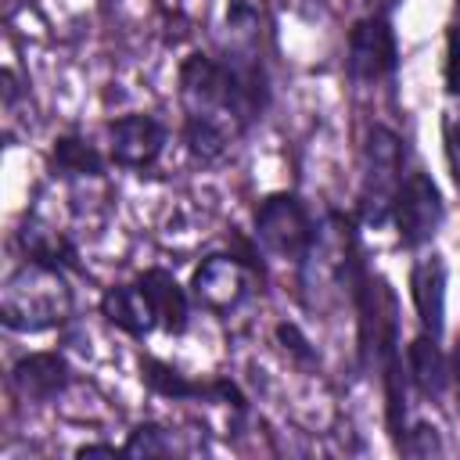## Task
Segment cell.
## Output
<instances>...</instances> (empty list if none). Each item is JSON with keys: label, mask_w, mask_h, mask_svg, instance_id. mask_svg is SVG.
I'll list each match as a JSON object with an SVG mask.
<instances>
[{"label": "cell", "mask_w": 460, "mask_h": 460, "mask_svg": "<svg viewBox=\"0 0 460 460\" xmlns=\"http://www.w3.org/2000/svg\"><path fill=\"white\" fill-rule=\"evenodd\" d=\"M180 104H183V144L198 162H219L230 144L262 111L248 101L244 86L223 58L187 54L180 65Z\"/></svg>", "instance_id": "obj_1"}, {"label": "cell", "mask_w": 460, "mask_h": 460, "mask_svg": "<svg viewBox=\"0 0 460 460\" xmlns=\"http://www.w3.org/2000/svg\"><path fill=\"white\" fill-rule=\"evenodd\" d=\"M356 327H359V367L381 374L385 399H388V431L392 438L406 428V374H402V349H399V298L381 273L363 270L356 291Z\"/></svg>", "instance_id": "obj_2"}, {"label": "cell", "mask_w": 460, "mask_h": 460, "mask_svg": "<svg viewBox=\"0 0 460 460\" xmlns=\"http://www.w3.org/2000/svg\"><path fill=\"white\" fill-rule=\"evenodd\" d=\"M72 288L61 270L40 266V262H22L18 270L7 273L4 291H0V320L7 331L18 334H40L72 316Z\"/></svg>", "instance_id": "obj_3"}, {"label": "cell", "mask_w": 460, "mask_h": 460, "mask_svg": "<svg viewBox=\"0 0 460 460\" xmlns=\"http://www.w3.org/2000/svg\"><path fill=\"white\" fill-rule=\"evenodd\" d=\"M402 162L406 147L402 137L381 122L367 129L363 140V172H359V194H356V216L367 226H385L395 208V194L402 187Z\"/></svg>", "instance_id": "obj_4"}, {"label": "cell", "mask_w": 460, "mask_h": 460, "mask_svg": "<svg viewBox=\"0 0 460 460\" xmlns=\"http://www.w3.org/2000/svg\"><path fill=\"white\" fill-rule=\"evenodd\" d=\"M363 262H359V244H356V230L352 219L341 212H327L323 226H316L313 248L302 259V288L305 295H320V291H356L359 277H363Z\"/></svg>", "instance_id": "obj_5"}, {"label": "cell", "mask_w": 460, "mask_h": 460, "mask_svg": "<svg viewBox=\"0 0 460 460\" xmlns=\"http://www.w3.org/2000/svg\"><path fill=\"white\" fill-rule=\"evenodd\" d=\"M313 237H316V223L298 194L280 190V194H270L259 201L255 241L262 252H270L273 259H284V262H302L305 252L313 248Z\"/></svg>", "instance_id": "obj_6"}, {"label": "cell", "mask_w": 460, "mask_h": 460, "mask_svg": "<svg viewBox=\"0 0 460 460\" xmlns=\"http://www.w3.org/2000/svg\"><path fill=\"white\" fill-rule=\"evenodd\" d=\"M255 291V266L234 252H212L194 266L190 295L208 313H234Z\"/></svg>", "instance_id": "obj_7"}, {"label": "cell", "mask_w": 460, "mask_h": 460, "mask_svg": "<svg viewBox=\"0 0 460 460\" xmlns=\"http://www.w3.org/2000/svg\"><path fill=\"white\" fill-rule=\"evenodd\" d=\"M442 219H446V201H442L438 183L420 169L406 172V180L395 194V208H392L399 244L402 248H424L438 234Z\"/></svg>", "instance_id": "obj_8"}, {"label": "cell", "mask_w": 460, "mask_h": 460, "mask_svg": "<svg viewBox=\"0 0 460 460\" xmlns=\"http://www.w3.org/2000/svg\"><path fill=\"white\" fill-rule=\"evenodd\" d=\"M399 65V43L388 14H363L349 29V50H345V72L356 83H377L388 79Z\"/></svg>", "instance_id": "obj_9"}, {"label": "cell", "mask_w": 460, "mask_h": 460, "mask_svg": "<svg viewBox=\"0 0 460 460\" xmlns=\"http://www.w3.org/2000/svg\"><path fill=\"white\" fill-rule=\"evenodd\" d=\"M108 137H111V151L108 155H111L115 165H122V169H151L165 151L169 129L151 111H129V115L111 119Z\"/></svg>", "instance_id": "obj_10"}, {"label": "cell", "mask_w": 460, "mask_h": 460, "mask_svg": "<svg viewBox=\"0 0 460 460\" xmlns=\"http://www.w3.org/2000/svg\"><path fill=\"white\" fill-rule=\"evenodd\" d=\"M140 381L165 399H205V402H226L234 410H244V395L237 392L234 381L226 377H212V381H194L183 370L155 359V356H140Z\"/></svg>", "instance_id": "obj_11"}, {"label": "cell", "mask_w": 460, "mask_h": 460, "mask_svg": "<svg viewBox=\"0 0 460 460\" xmlns=\"http://www.w3.org/2000/svg\"><path fill=\"white\" fill-rule=\"evenodd\" d=\"M446 280H449V270L438 252L420 255L410 270V298H413L420 331L431 338H442L446 331Z\"/></svg>", "instance_id": "obj_12"}, {"label": "cell", "mask_w": 460, "mask_h": 460, "mask_svg": "<svg viewBox=\"0 0 460 460\" xmlns=\"http://www.w3.org/2000/svg\"><path fill=\"white\" fill-rule=\"evenodd\" d=\"M72 381V367L61 352H29L11 367V388L25 402H50Z\"/></svg>", "instance_id": "obj_13"}, {"label": "cell", "mask_w": 460, "mask_h": 460, "mask_svg": "<svg viewBox=\"0 0 460 460\" xmlns=\"http://www.w3.org/2000/svg\"><path fill=\"white\" fill-rule=\"evenodd\" d=\"M137 288L151 302L155 320H158L162 331H169V334H183L187 331V323H190V298H187V291L176 284V277L169 270H158V266L144 270L137 277Z\"/></svg>", "instance_id": "obj_14"}, {"label": "cell", "mask_w": 460, "mask_h": 460, "mask_svg": "<svg viewBox=\"0 0 460 460\" xmlns=\"http://www.w3.org/2000/svg\"><path fill=\"white\" fill-rule=\"evenodd\" d=\"M18 248L40 266H50V270H61V273L79 270V248L61 230H54L50 223H43L36 216H29L18 226Z\"/></svg>", "instance_id": "obj_15"}, {"label": "cell", "mask_w": 460, "mask_h": 460, "mask_svg": "<svg viewBox=\"0 0 460 460\" xmlns=\"http://www.w3.org/2000/svg\"><path fill=\"white\" fill-rule=\"evenodd\" d=\"M442 338H431V334H417L410 345H406V377L413 381V388L428 399H438L446 388H449V359L438 345Z\"/></svg>", "instance_id": "obj_16"}, {"label": "cell", "mask_w": 460, "mask_h": 460, "mask_svg": "<svg viewBox=\"0 0 460 460\" xmlns=\"http://www.w3.org/2000/svg\"><path fill=\"white\" fill-rule=\"evenodd\" d=\"M101 316L108 323H115L119 331L133 334V338H144V334H151L158 327L155 309H151V302L144 298V291L137 284H115V288H108L101 295Z\"/></svg>", "instance_id": "obj_17"}, {"label": "cell", "mask_w": 460, "mask_h": 460, "mask_svg": "<svg viewBox=\"0 0 460 460\" xmlns=\"http://www.w3.org/2000/svg\"><path fill=\"white\" fill-rule=\"evenodd\" d=\"M47 169L50 176L58 180H93V176H104L108 169V158L86 140V137H75V133H61L47 155Z\"/></svg>", "instance_id": "obj_18"}, {"label": "cell", "mask_w": 460, "mask_h": 460, "mask_svg": "<svg viewBox=\"0 0 460 460\" xmlns=\"http://www.w3.org/2000/svg\"><path fill=\"white\" fill-rule=\"evenodd\" d=\"M122 449H126V456H172L176 453V438L162 424L144 420V424H137L129 431V438L122 442Z\"/></svg>", "instance_id": "obj_19"}, {"label": "cell", "mask_w": 460, "mask_h": 460, "mask_svg": "<svg viewBox=\"0 0 460 460\" xmlns=\"http://www.w3.org/2000/svg\"><path fill=\"white\" fill-rule=\"evenodd\" d=\"M395 446H399L406 456H438V453H442V435H438L435 424L417 420L413 428H402V435L395 438Z\"/></svg>", "instance_id": "obj_20"}, {"label": "cell", "mask_w": 460, "mask_h": 460, "mask_svg": "<svg viewBox=\"0 0 460 460\" xmlns=\"http://www.w3.org/2000/svg\"><path fill=\"white\" fill-rule=\"evenodd\" d=\"M442 79H446V93L460 97V25H449L446 32V65H442Z\"/></svg>", "instance_id": "obj_21"}, {"label": "cell", "mask_w": 460, "mask_h": 460, "mask_svg": "<svg viewBox=\"0 0 460 460\" xmlns=\"http://www.w3.org/2000/svg\"><path fill=\"white\" fill-rule=\"evenodd\" d=\"M442 144H446V162H449L453 183L460 187V111L442 115Z\"/></svg>", "instance_id": "obj_22"}, {"label": "cell", "mask_w": 460, "mask_h": 460, "mask_svg": "<svg viewBox=\"0 0 460 460\" xmlns=\"http://www.w3.org/2000/svg\"><path fill=\"white\" fill-rule=\"evenodd\" d=\"M277 341L284 345V352H291L302 363H316V349L309 345V338L298 331V323H277Z\"/></svg>", "instance_id": "obj_23"}, {"label": "cell", "mask_w": 460, "mask_h": 460, "mask_svg": "<svg viewBox=\"0 0 460 460\" xmlns=\"http://www.w3.org/2000/svg\"><path fill=\"white\" fill-rule=\"evenodd\" d=\"M75 456H126V449L111 446V442H86L75 449Z\"/></svg>", "instance_id": "obj_24"}, {"label": "cell", "mask_w": 460, "mask_h": 460, "mask_svg": "<svg viewBox=\"0 0 460 460\" xmlns=\"http://www.w3.org/2000/svg\"><path fill=\"white\" fill-rule=\"evenodd\" d=\"M370 11H377V14H388V11H395L402 0H363Z\"/></svg>", "instance_id": "obj_25"}]
</instances>
